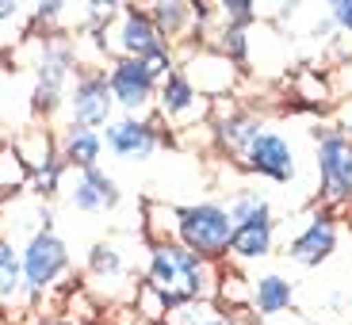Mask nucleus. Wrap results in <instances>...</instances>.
I'll list each match as a JSON object with an SVG mask.
<instances>
[{
    "instance_id": "obj_26",
    "label": "nucleus",
    "mask_w": 352,
    "mask_h": 325,
    "mask_svg": "<svg viewBox=\"0 0 352 325\" xmlns=\"http://www.w3.org/2000/svg\"><path fill=\"white\" fill-rule=\"evenodd\" d=\"M23 16V4H16V0H0V23H12V19Z\"/></svg>"
},
{
    "instance_id": "obj_14",
    "label": "nucleus",
    "mask_w": 352,
    "mask_h": 325,
    "mask_svg": "<svg viewBox=\"0 0 352 325\" xmlns=\"http://www.w3.org/2000/svg\"><path fill=\"white\" fill-rule=\"evenodd\" d=\"M264 115L256 107H245V104H230V107H219L214 104V119H211V138L226 157L241 161L249 153L256 138L264 131Z\"/></svg>"
},
{
    "instance_id": "obj_6",
    "label": "nucleus",
    "mask_w": 352,
    "mask_h": 325,
    "mask_svg": "<svg viewBox=\"0 0 352 325\" xmlns=\"http://www.w3.org/2000/svg\"><path fill=\"white\" fill-rule=\"evenodd\" d=\"M153 111H157V123H168L173 131H199V123L211 126V119H214V104L207 96H199L195 85L180 69L161 80Z\"/></svg>"
},
{
    "instance_id": "obj_20",
    "label": "nucleus",
    "mask_w": 352,
    "mask_h": 325,
    "mask_svg": "<svg viewBox=\"0 0 352 325\" xmlns=\"http://www.w3.org/2000/svg\"><path fill=\"white\" fill-rule=\"evenodd\" d=\"M150 19L153 27L161 31V38H165L168 46L176 50V43H188V35H199V23H195V4H184V0H157V4H150Z\"/></svg>"
},
{
    "instance_id": "obj_18",
    "label": "nucleus",
    "mask_w": 352,
    "mask_h": 325,
    "mask_svg": "<svg viewBox=\"0 0 352 325\" xmlns=\"http://www.w3.org/2000/svg\"><path fill=\"white\" fill-rule=\"evenodd\" d=\"M291 306H295V280L291 276L261 272L249 280V314H253V322L291 314Z\"/></svg>"
},
{
    "instance_id": "obj_21",
    "label": "nucleus",
    "mask_w": 352,
    "mask_h": 325,
    "mask_svg": "<svg viewBox=\"0 0 352 325\" xmlns=\"http://www.w3.org/2000/svg\"><path fill=\"white\" fill-rule=\"evenodd\" d=\"M31 299H35V295H31V287H27L23 256H19L16 241L0 238V306L16 310V306H27Z\"/></svg>"
},
{
    "instance_id": "obj_11",
    "label": "nucleus",
    "mask_w": 352,
    "mask_h": 325,
    "mask_svg": "<svg viewBox=\"0 0 352 325\" xmlns=\"http://www.w3.org/2000/svg\"><path fill=\"white\" fill-rule=\"evenodd\" d=\"M180 73H184L195 85V92L207 96L211 104L222 96H234L238 77H241V69L230 62V58H222L219 50H211V46H203V43H192L180 54Z\"/></svg>"
},
{
    "instance_id": "obj_7",
    "label": "nucleus",
    "mask_w": 352,
    "mask_h": 325,
    "mask_svg": "<svg viewBox=\"0 0 352 325\" xmlns=\"http://www.w3.org/2000/svg\"><path fill=\"white\" fill-rule=\"evenodd\" d=\"M65 111H69V126L104 131L115 119V100H111V88H107V69H96V65L77 69V77H73V85H69Z\"/></svg>"
},
{
    "instance_id": "obj_17",
    "label": "nucleus",
    "mask_w": 352,
    "mask_h": 325,
    "mask_svg": "<svg viewBox=\"0 0 352 325\" xmlns=\"http://www.w3.org/2000/svg\"><path fill=\"white\" fill-rule=\"evenodd\" d=\"M276 253V218H256V222H234V238H230V268H249L261 264Z\"/></svg>"
},
{
    "instance_id": "obj_4",
    "label": "nucleus",
    "mask_w": 352,
    "mask_h": 325,
    "mask_svg": "<svg viewBox=\"0 0 352 325\" xmlns=\"http://www.w3.org/2000/svg\"><path fill=\"white\" fill-rule=\"evenodd\" d=\"M314 172L322 207H329V211L352 207V138L341 126L314 131Z\"/></svg>"
},
{
    "instance_id": "obj_19",
    "label": "nucleus",
    "mask_w": 352,
    "mask_h": 325,
    "mask_svg": "<svg viewBox=\"0 0 352 325\" xmlns=\"http://www.w3.org/2000/svg\"><path fill=\"white\" fill-rule=\"evenodd\" d=\"M58 153L69 172H85V168H100L104 157V134L88 131V126H65L58 138Z\"/></svg>"
},
{
    "instance_id": "obj_23",
    "label": "nucleus",
    "mask_w": 352,
    "mask_h": 325,
    "mask_svg": "<svg viewBox=\"0 0 352 325\" xmlns=\"http://www.w3.org/2000/svg\"><path fill=\"white\" fill-rule=\"evenodd\" d=\"M256 23H261V8L253 0H222V4H214L211 27L203 31V38L211 31H253Z\"/></svg>"
},
{
    "instance_id": "obj_27",
    "label": "nucleus",
    "mask_w": 352,
    "mask_h": 325,
    "mask_svg": "<svg viewBox=\"0 0 352 325\" xmlns=\"http://www.w3.org/2000/svg\"><path fill=\"white\" fill-rule=\"evenodd\" d=\"M43 325H85V322H77V317H50V322H43Z\"/></svg>"
},
{
    "instance_id": "obj_8",
    "label": "nucleus",
    "mask_w": 352,
    "mask_h": 325,
    "mask_svg": "<svg viewBox=\"0 0 352 325\" xmlns=\"http://www.w3.org/2000/svg\"><path fill=\"white\" fill-rule=\"evenodd\" d=\"M241 168L261 180L272 184H295L299 180V146L276 126H264L261 138L249 146V153L241 157Z\"/></svg>"
},
{
    "instance_id": "obj_3",
    "label": "nucleus",
    "mask_w": 352,
    "mask_h": 325,
    "mask_svg": "<svg viewBox=\"0 0 352 325\" xmlns=\"http://www.w3.org/2000/svg\"><path fill=\"white\" fill-rule=\"evenodd\" d=\"M230 238H234V218H230L222 199H199V203L176 207L173 241L184 245L188 253L203 256V260H211V264H226Z\"/></svg>"
},
{
    "instance_id": "obj_25",
    "label": "nucleus",
    "mask_w": 352,
    "mask_h": 325,
    "mask_svg": "<svg viewBox=\"0 0 352 325\" xmlns=\"http://www.w3.org/2000/svg\"><path fill=\"white\" fill-rule=\"evenodd\" d=\"M326 16L333 19L341 38H352V0H333V4H326Z\"/></svg>"
},
{
    "instance_id": "obj_24",
    "label": "nucleus",
    "mask_w": 352,
    "mask_h": 325,
    "mask_svg": "<svg viewBox=\"0 0 352 325\" xmlns=\"http://www.w3.org/2000/svg\"><path fill=\"white\" fill-rule=\"evenodd\" d=\"M222 203H226V211H230V218H234V222L276 218V214H272V199H268L264 192H256V188H234L230 199H222Z\"/></svg>"
},
{
    "instance_id": "obj_15",
    "label": "nucleus",
    "mask_w": 352,
    "mask_h": 325,
    "mask_svg": "<svg viewBox=\"0 0 352 325\" xmlns=\"http://www.w3.org/2000/svg\"><path fill=\"white\" fill-rule=\"evenodd\" d=\"M62 195L80 214H111L123 203V192L115 184V176H107L104 168H85V172H69L65 168Z\"/></svg>"
},
{
    "instance_id": "obj_29",
    "label": "nucleus",
    "mask_w": 352,
    "mask_h": 325,
    "mask_svg": "<svg viewBox=\"0 0 352 325\" xmlns=\"http://www.w3.org/2000/svg\"><path fill=\"white\" fill-rule=\"evenodd\" d=\"M0 203H4V192H0Z\"/></svg>"
},
{
    "instance_id": "obj_13",
    "label": "nucleus",
    "mask_w": 352,
    "mask_h": 325,
    "mask_svg": "<svg viewBox=\"0 0 352 325\" xmlns=\"http://www.w3.org/2000/svg\"><path fill=\"white\" fill-rule=\"evenodd\" d=\"M100 134H104V150L119 161H146L165 142L157 119H131V115H115Z\"/></svg>"
},
{
    "instance_id": "obj_1",
    "label": "nucleus",
    "mask_w": 352,
    "mask_h": 325,
    "mask_svg": "<svg viewBox=\"0 0 352 325\" xmlns=\"http://www.w3.org/2000/svg\"><path fill=\"white\" fill-rule=\"evenodd\" d=\"M222 280V264H211L203 256L188 253L176 241H150L146 245V272H142V287L153 291L165 310L184 306V302L214 299Z\"/></svg>"
},
{
    "instance_id": "obj_28",
    "label": "nucleus",
    "mask_w": 352,
    "mask_h": 325,
    "mask_svg": "<svg viewBox=\"0 0 352 325\" xmlns=\"http://www.w3.org/2000/svg\"><path fill=\"white\" fill-rule=\"evenodd\" d=\"M341 131H344V134H349V138H352V115H349V119H344V123H341Z\"/></svg>"
},
{
    "instance_id": "obj_16",
    "label": "nucleus",
    "mask_w": 352,
    "mask_h": 325,
    "mask_svg": "<svg viewBox=\"0 0 352 325\" xmlns=\"http://www.w3.org/2000/svg\"><path fill=\"white\" fill-rule=\"evenodd\" d=\"M88 287H96L107 299L131 291V260H126L119 238L96 241V245L88 249Z\"/></svg>"
},
{
    "instance_id": "obj_10",
    "label": "nucleus",
    "mask_w": 352,
    "mask_h": 325,
    "mask_svg": "<svg viewBox=\"0 0 352 325\" xmlns=\"http://www.w3.org/2000/svg\"><path fill=\"white\" fill-rule=\"evenodd\" d=\"M165 46L168 43L161 38V31L153 27V19L146 8L123 4L119 16L107 23V50H111V62L115 58H138V62H146L150 54L165 50Z\"/></svg>"
},
{
    "instance_id": "obj_2",
    "label": "nucleus",
    "mask_w": 352,
    "mask_h": 325,
    "mask_svg": "<svg viewBox=\"0 0 352 325\" xmlns=\"http://www.w3.org/2000/svg\"><path fill=\"white\" fill-rule=\"evenodd\" d=\"M35 88H31V111L35 115H58L69 100V85L80 69L77 46L65 35H38L35 38Z\"/></svg>"
},
{
    "instance_id": "obj_12",
    "label": "nucleus",
    "mask_w": 352,
    "mask_h": 325,
    "mask_svg": "<svg viewBox=\"0 0 352 325\" xmlns=\"http://www.w3.org/2000/svg\"><path fill=\"white\" fill-rule=\"evenodd\" d=\"M19 256H23V276L31 295H46V291L58 287L65 272H69V245H65L54 229H43L31 241L19 245Z\"/></svg>"
},
{
    "instance_id": "obj_22",
    "label": "nucleus",
    "mask_w": 352,
    "mask_h": 325,
    "mask_svg": "<svg viewBox=\"0 0 352 325\" xmlns=\"http://www.w3.org/2000/svg\"><path fill=\"white\" fill-rule=\"evenodd\" d=\"M165 325H256L253 314H238V310H222L214 299L184 302L165 314Z\"/></svg>"
},
{
    "instance_id": "obj_5",
    "label": "nucleus",
    "mask_w": 352,
    "mask_h": 325,
    "mask_svg": "<svg viewBox=\"0 0 352 325\" xmlns=\"http://www.w3.org/2000/svg\"><path fill=\"white\" fill-rule=\"evenodd\" d=\"M107 88H111L115 111L131 115V119H150V111L157 107V80L146 69V62L138 58H115L107 65Z\"/></svg>"
},
{
    "instance_id": "obj_9",
    "label": "nucleus",
    "mask_w": 352,
    "mask_h": 325,
    "mask_svg": "<svg viewBox=\"0 0 352 325\" xmlns=\"http://www.w3.org/2000/svg\"><path fill=\"white\" fill-rule=\"evenodd\" d=\"M337 238H341V226H337V211L318 203L314 211L307 214V222L299 226L295 238H287L283 256L299 268H322L329 256L337 253Z\"/></svg>"
}]
</instances>
